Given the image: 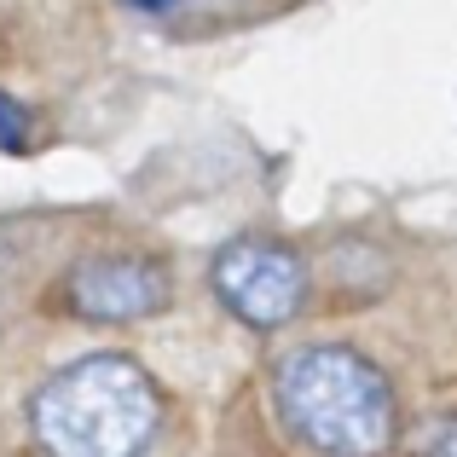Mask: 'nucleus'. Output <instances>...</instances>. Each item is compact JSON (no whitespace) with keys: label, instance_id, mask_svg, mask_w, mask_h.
Returning a JSON list of instances; mask_svg holds the SVG:
<instances>
[{"label":"nucleus","instance_id":"5","mask_svg":"<svg viewBox=\"0 0 457 457\" xmlns=\"http://www.w3.org/2000/svg\"><path fill=\"white\" fill-rule=\"evenodd\" d=\"M411 457H457V411L452 417H435V423L417 435Z\"/></svg>","mask_w":457,"mask_h":457},{"label":"nucleus","instance_id":"7","mask_svg":"<svg viewBox=\"0 0 457 457\" xmlns=\"http://www.w3.org/2000/svg\"><path fill=\"white\" fill-rule=\"evenodd\" d=\"M145 6H168V0H145Z\"/></svg>","mask_w":457,"mask_h":457},{"label":"nucleus","instance_id":"4","mask_svg":"<svg viewBox=\"0 0 457 457\" xmlns=\"http://www.w3.org/2000/svg\"><path fill=\"white\" fill-rule=\"evenodd\" d=\"M174 278L151 255H81L64 278V307L93 324H139L168 307Z\"/></svg>","mask_w":457,"mask_h":457},{"label":"nucleus","instance_id":"3","mask_svg":"<svg viewBox=\"0 0 457 457\" xmlns=\"http://www.w3.org/2000/svg\"><path fill=\"white\" fill-rule=\"evenodd\" d=\"M209 278H214V295L226 302V312H237L255 330H284L307 307V267L284 244L249 237V244L220 249Z\"/></svg>","mask_w":457,"mask_h":457},{"label":"nucleus","instance_id":"1","mask_svg":"<svg viewBox=\"0 0 457 457\" xmlns=\"http://www.w3.org/2000/svg\"><path fill=\"white\" fill-rule=\"evenodd\" d=\"M29 423L53 457H145L162 423L156 382L122 353L64 365L29 400Z\"/></svg>","mask_w":457,"mask_h":457},{"label":"nucleus","instance_id":"6","mask_svg":"<svg viewBox=\"0 0 457 457\" xmlns=\"http://www.w3.org/2000/svg\"><path fill=\"white\" fill-rule=\"evenodd\" d=\"M0 145H6V151H23V145H29V134H23V116H18V104H0Z\"/></svg>","mask_w":457,"mask_h":457},{"label":"nucleus","instance_id":"2","mask_svg":"<svg viewBox=\"0 0 457 457\" xmlns=\"http://www.w3.org/2000/svg\"><path fill=\"white\" fill-rule=\"evenodd\" d=\"M278 417L324 457H382L400 435L394 388L353 347H302L278 365Z\"/></svg>","mask_w":457,"mask_h":457}]
</instances>
